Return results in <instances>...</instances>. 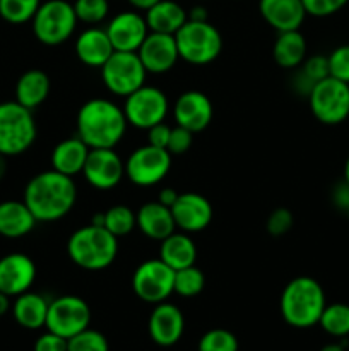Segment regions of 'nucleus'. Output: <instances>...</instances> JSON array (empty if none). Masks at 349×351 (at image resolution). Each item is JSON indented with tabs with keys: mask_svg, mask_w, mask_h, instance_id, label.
Masks as SVG:
<instances>
[{
	"mask_svg": "<svg viewBox=\"0 0 349 351\" xmlns=\"http://www.w3.org/2000/svg\"><path fill=\"white\" fill-rule=\"evenodd\" d=\"M23 201L38 223H53L65 218L77 202V187L72 177L57 170L34 175L24 189Z\"/></svg>",
	"mask_w": 349,
	"mask_h": 351,
	"instance_id": "f257e3e1",
	"label": "nucleus"
},
{
	"mask_svg": "<svg viewBox=\"0 0 349 351\" xmlns=\"http://www.w3.org/2000/svg\"><path fill=\"white\" fill-rule=\"evenodd\" d=\"M77 136L91 149H115L125 137L127 123L122 106L106 98H92L77 112Z\"/></svg>",
	"mask_w": 349,
	"mask_h": 351,
	"instance_id": "f03ea898",
	"label": "nucleus"
},
{
	"mask_svg": "<svg viewBox=\"0 0 349 351\" xmlns=\"http://www.w3.org/2000/svg\"><path fill=\"white\" fill-rule=\"evenodd\" d=\"M325 305L324 288L310 276L293 278L281 293V315L291 328L308 329L317 326Z\"/></svg>",
	"mask_w": 349,
	"mask_h": 351,
	"instance_id": "7ed1b4c3",
	"label": "nucleus"
},
{
	"mask_svg": "<svg viewBox=\"0 0 349 351\" xmlns=\"http://www.w3.org/2000/svg\"><path fill=\"white\" fill-rule=\"evenodd\" d=\"M67 254L81 269L103 271L112 266L118 256V239L105 226L89 223L68 237Z\"/></svg>",
	"mask_w": 349,
	"mask_h": 351,
	"instance_id": "20e7f679",
	"label": "nucleus"
},
{
	"mask_svg": "<svg viewBox=\"0 0 349 351\" xmlns=\"http://www.w3.org/2000/svg\"><path fill=\"white\" fill-rule=\"evenodd\" d=\"M38 136L33 110L21 103H0V154L19 156L34 144Z\"/></svg>",
	"mask_w": 349,
	"mask_h": 351,
	"instance_id": "39448f33",
	"label": "nucleus"
},
{
	"mask_svg": "<svg viewBox=\"0 0 349 351\" xmlns=\"http://www.w3.org/2000/svg\"><path fill=\"white\" fill-rule=\"evenodd\" d=\"M180 60L190 65H209L221 55L222 36L209 21H187L174 34Z\"/></svg>",
	"mask_w": 349,
	"mask_h": 351,
	"instance_id": "423d86ee",
	"label": "nucleus"
},
{
	"mask_svg": "<svg viewBox=\"0 0 349 351\" xmlns=\"http://www.w3.org/2000/svg\"><path fill=\"white\" fill-rule=\"evenodd\" d=\"M77 16L74 5L67 0H47L41 2L31 19L33 34L47 47H58L70 40L77 27Z\"/></svg>",
	"mask_w": 349,
	"mask_h": 351,
	"instance_id": "0eeeda50",
	"label": "nucleus"
},
{
	"mask_svg": "<svg viewBox=\"0 0 349 351\" xmlns=\"http://www.w3.org/2000/svg\"><path fill=\"white\" fill-rule=\"evenodd\" d=\"M99 71L105 88L120 98H127L146 84L147 71L137 51H115Z\"/></svg>",
	"mask_w": 349,
	"mask_h": 351,
	"instance_id": "6e6552de",
	"label": "nucleus"
},
{
	"mask_svg": "<svg viewBox=\"0 0 349 351\" xmlns=\"http://www.w3.org/2000/svg\"><path fill=\"white\" fill-rule=\"evenodd\" d=\"M308 103L318 122L339 125L349 117V84L328 75L313 86Z\"/></svg>",
	"mask_w": 349,
	"mask_h": 351,
	"instance_id": "1a4fd4ad",
	"label": "nucleus"
},
{
	"mask_svg": "<svg viewBox=\"0 0 349 351\" xmlns=\"http://www.w3.org/2000/svg\"><path fill=\"white\" fill-rule=\"evenodd\" d=\"M122 108L129 125L147 130L156 123L164 122L170 112V101L163 89L144 84L127 96Z\"/></svg>",
	"mask_w": 349,
	"mask_h": 351,
	"instance_id": "9d476101",
	"label": "nucleus"
},
{
	"mask_svg": "<svg viewBox=\"0 0 349 351\" xmlns=\"http://www.w3.org/2000/svg\"><path fill=\"white\" fill-rule=\"evenodd\" d=\"M92 312L84 298L77 295H62L50 302L47 315V331L68 339L89 328Z\"/></svg>",
	"mask_w": 349,
	"mask_h": 351,
	"instance_id": "9b49d317",
	"label": "nucleus"
},
{
	"mask_svg": "<svg viewBox=\"0 0 349 351\" xmlns=\"http://www.w3.org/2000/svg\"><path fill=\"white\" fill-rule=\"evenodd\" d=\"M132 290L146 304L157 305L174 293V271L157 259H147L137 266L132 276Z\"/></svg>",
	"mask_w": 349,
	"mask_h": 351,
	"instance_id": "f8f14e48",
	"label": "nucleus"
},
{
	"mask_svg": "<svg viewBox=\"0 0 349 351\" xmlns=\"http://www.w3.org/2000/svg\"><path fill=\"white\" fill-rule=\"evenodd\" d=\"M170 170V151L154 147L151 144L139 146L125 160V177L137 187H153L161 184Z\"/></svg>",
	"mask_w": 349,
	"mask_h": 351,
	"instance_id": "ddd939ff",
	"label": "nucleus"
},
{
	"mask_svg": "<svg viewBox=\"0 0 349 351\" xmlns=\"http://www.w3.org/2000/svg\"><path fill=\"white\" fill-rule=\"evenodd\" d=\"M82 177L96 191H112L125 178V161L115 149H91Z\"/></svg>",
	"mask_w": 349,
	"mask_h": 351,
	"instance_id": "4468645a",
	"label": "nucleus"
},
{
	"mask_svg": "<svg viewBox=\"0 0 349 351\" xmlns=\"http://www.w3.org/2000/svg\"><path fill=\"white\" fill-rule=\"evenodd\" d=\"M36 264L23 252H12L0 257V291L16 298L26 293L36 281Z\"/></svg>",
	"mask_w": 349,
	"mask_h": 351,
	"instance_id": "2eb2a0df",
	"label": "nucleus"
},
{
	"mask_svg": "<svg viewBox=\"0 0 349 351\" xmlns=\"http://www.w3.org/2000/svg\"><path fill=\"white\" fill-rule=\"evenodd\" d=\"M177 230L185 233H198L207 228L214 216V209L207 197L197 192H183L171 206Z\"/></svg>",
	"mask_w": 349,
	"mask_h": 351,
	"instance_id": "dca6fc26",
	"label": "nucleus"
},
{
	"mask_svg": "<svg viewBox=\"0 0 349 351\" xmlns=\"http://www.w3.org/2000/svg\"><path fill=\"white\" fill-rule=\"evenodd\" d=\"M173 117L177 125L190 130L192 134L202 132L209 127L214 117V106L205 93L190 89L181 93L173 106Z\"/></svg>",
	"mask_w": 349,
	"mask_h": 351,
	"instance_id": "f3484780",
	"label": "nucleus"
},
{
	"mask_svg": "<svg viewBox=\"0 0 349 351\" xmlns=\"http://www.w3.org/2000/svg\"><path fill=\"white\" fill-rule=\"evenodd\" d=\"M106 34L115 51H137L149 34L146 17L137 10H123L106 24Z\"/></svg>",
	"mask_w": 349,
	"mask_h": 351,
	"instance_id": "a211bd4d",
	"label": "nucleus"
},
{
	"mask_svg": "<svg viewBox=\"0 0 349 351\" xmlns=\"http://www.w3.org/2000/svg\"><path fill=\"white\" fill-rule=\"evenodd\" d=\"M137 55L147 74H166L180 60L173 34L153 33V31H149L146 40L142 41Z\"/></svg>",
	"mask_w": 349,
	"mask_h": 351,
	"instance_id": "6ab92c4d",
	"label": "nucleus"
},
{
	"mask_svg": "<svg viewBox=\"0 0 349 351\" xmlns=\"http://www.w3.org/2000/svg\"><path fill=\"white\" fill-rule=\"evenodd\" d=\"M147 331H149L151 339L156 343L157 346H168L177 345L181 339L185 331V317L181 314L180 308L170 302H161V304L154 305L153 312L147 321Z\"/></svg>",
	"mask_w": 349,
	"mask_h": 351,
	"instance_id": "aec40b11",
	"label": "nucleus"
},
{
	"mask_svg": "<svg viewBox=\"0 0 349 351\" xmlns=\"http://www.w3.org/2000/svg\"><path fill=\"white\" fill-rule=\"evenodd\" d=\"M260 16L277 33L300 29L308 16L301 0H260Z\"/></svg>",
	"mask_w": 349,
	"mask_h": 351,
	"instance_id": "412c9836",
	"label": "nucleus"
},
{
	"mask_svg": "<svg viewBox=\"0 0 349 351\" xmlns=\"http://www.w3.org/2000/svg\"><path fill=\"white\" fill-rule=\"evenodd\" d=\"M113 53L115 48L105 27L89 26L75 38V55L88 67L101 69Z\"/></svg>",
	"mask_w": 349,
	"mask_h": 351,
	"instance_id": "4be33fe9",
	"label": "nucleus"
},
{
	"mask_svg": "<svg viewBox=\"0 0 349 351\" xmlns=\"http://www.w3.org/2000/svg\"><path fill=\"white\" fill-rule=\"evenodd\" d=\"M135 216L139 232L151 240L161 242L177 230L173 215H171V208L161 204L157 199L140 206Z\"/></svg>",
	"mask_w": 349,
	"mask_h": 351,
	"instance_id": "5701e85b",
	"label": "nucleus"
},
{
	"mask_svg": "<svg viewBox=\"0 0 349 351\" xmlns=\"http://www.w3.org/2000/svg\"><path fill=\"white\" fill-rule=\"evenodd\" d=\"M36 223V218L24 201L9 199L0 202V237L23 239L33 232Z\"/></svg>",
	"mask_w": 349,
	"mask_h": 351,
	"instance_id": "b1692460",
	"label": "nucleus"
},
{
	"mask_svg": "<svg viewBox=\"0 0 349 351\" xmlns=\"http://www.w3.org/2000/svg\"><path fill=\"white\" fill-rule=\"evenodd\" d=\"M89 151L91 147L79 136L60 141L51 151V168L74 178L75 175L82 173Z\"/></svg>",
	"mask_w": 349,
	"mask_h": 351,
	"instance_id": "393cba45",
	"label": "nucleus"
},
{
	"mask_svg": "<svg viewBox=\"0 0 349 351\" xmlns=\"http://www.w3.org/2000/svg\"><path fill=\"white\" fill-rule=\"evenodd\" d=\"M159 259L173 271L194 266L197 259V247L190 233L174 230L171 235L159 242Z\"/></svg>",
	"mask_w": 349,
	"mask_h": 351,
	"instance_id": "a878e982",
	"label": "nucleus"
},
{
	"mask_svg": "<svg viewBox=\"0 0 349 351\" xmlns=\"http://www.w3.org/2000/svg\"><path fill=\"white\" fill-rule=\"evenodd\" d=\"M48 307H50V300H47L41 293H34L29 290L16 297L10 311L21 328L36 331L47 324Z\"/></svg>",
	"mask_w": 349,
	"mask_h": 351,
	"instance_id": "bb28decb",
	"label": "nucleus"
},
{
	"mask_svg": "<svg viewBox=\"0 0 349 351\" xmlns=\"http://www.w3.org/2000/svg\"><path fill=\"white\" fill-rule=\"evenodd\" d=\"M51 91V81L48 74L40 69H29L24 72L16 82V101L29 110H36L38 106L47 101Z\"/></svg>",
	"mask_w": 349,
	"mask_h": 351,
	"instance_id": "cd10ccee",
	"label": "nucleus"
},
{
	"mask_svg": "<svg viewBox=\"0 0 349 351\" xmlns=\"http://www.w3.org/2000/svg\"><path fill=\"white\" fill-rule=\"evenodd\" d=\"M146 23L149 31L163 34H177L178 29L188 21V14L174 0H159L156 5L146 10Z\"/></svg>",
	"mask_w": 349,
	"mask_h": 351,
	"instance_id": "c85d7f7f",
	"label": "nucleus"
},
{
	"mask_svg": "<svg viewBox=\"0 0 349 351\" xmlns=\"http://www.w3.org/2000/svg\"><path fill=\"white\" fill-rule=\"evenodd\" d=\"M307 40L300 29L284 31L277 34V40L272 48L274 62L281 69L286 71H294L300 67L307 58Z\"/></svg>",
	"mask_w": 349,
	"mask_h": 351,
	"instance_id": "c756f323",
	"label": "nucleus"
},
{
	"mask_svg": "<svg viewBox=\"0 0 349 351\" xmlns=\"http://www.w3.org/2000/svg\"><path fill=\"white\" fill-rule=\"evenodd\" d=\"M318 326L327 335L334 338H346L349 336V305L346 304H331L325 305L320 315Z\"/></svg>",
	"mask_w": 349,
	"mask_h": 351,
	"instance_id": "7c9ffc66",
	"label": "nucleus"
},
{
	"mask_svg": "<svg viewBox=\"0 0 349 351\" xmlns=\"http://www.w3.org/2000/svg\"><path fill=\"white\" fill-rule=\"evenodd\" d=\"M105 228L116 239L130 235L133 228H137L135 213L125 204L112 206L105 211Z\"/></svg>",
	"mask_w": 349,
	"mask_h": 351,
	"instance_id": "2f4dec72",
	"label": "nucleus"
},
{
	"mask_svg": "<svg viewBox=\"0 0 349 351\" xmlns=\"http://www.w3.org/2000/svg\"><path fill=\"white\" fill-rule=\"evenodd\" d=\"M205 287V276L197 266H188L174 271V293L183 298H194L202 293Z\"/></svg>",
	"mask_w": 349,
	"mask_h": 351,
	"instance_id": "473e14b6",
	"label": "nucleus"
},
{
	"mask_svg": "<svg viewBox=\"0 0 349 351\" xmlns=\"http://www.w3.org/2000/svg\"><path fill=\"white\" fill-rule=\"evenodd\" d=\"M41 0H0V17L9 24L29 23Z\"/></svg>",
	"mask_w": 349,
	"mask_h": 351,
	"instance_id": "72a5a7b5",
	"label": "nucleus"
},
{
	"mask_svg": "<svg viewBox=\"0 0 349 351\" xmlns=\"http://www.w3.org/2000/svg\"><path fill=\"white\" fill-rule=\"evenodd\" d=\"M72 5H74L79 23H84L88 26H98L109 14L108 0H75Z\"/></svg>",
	"mask_w": 349,
	"mask_h": 351,
	"instance_id": "f704fd0d",
	"label": "nucleus"
},
{
	"mask_svg": "<svg viewBox=\"0 0 349 351\" xmlns=\"http://www.w3.org/2000/svg\"><path fill=\"white\" fill-rule=\"evenodd\" d=\"M197 351H238V339L228 329L216 328L202 335Z\"/></svg>",
	"mask_w": 349,
	"mask_h": 351,
	"instance_id": "c9c22d12",
	"label": "nucleus"
},
{
	"mask_svg": "<svg viewBox=\"0 0 349 351\" xmlns=\"http://www.w3.org/2000/svg\"><path fill=\"white\" fill-rule=\"evenodd\" d=\"M67 351H109V343L103 332L88 328L67 339Z\"/></svg>",
	"mask_w": 349,
	"mask_h": 351,
	"instance_id": "e433bc0d",
	"label": "nucleus"
},
{
	"mask_svg": "<svg viewBox=\"0 0 349 351\" xmlns=\"http://www.w3.org/2000/svg\"><path fill=\"white\" fill-rule=\"evenodd\" d=\"M327 58L331 77L349 84V45H341V47L334 48L331 55H327Z\"/></svg>",
	"mask_w": 349,
	"mask_h": 351,
	"instance_id": "4c0bfd02",
	"label": "nucleus"
},
{
	"mask_svg": "<svg viewBox=\"0 0 349 351\" xmlns=\"http://www.w3.org/2000/svg\"><path fill=\"white\" fill-rule=\"evenodd\" d=\"M293 225H294L293 213L286 208H277L267 216L266 230L269 235L283 237L286 235V233H289V230L293 228Z\"/></svg>",
	"mask_w": 349,
	"mask_h": 351,
	"instance_id": "58836bf2",
	"label": "nucleus"
},
{
	"mask_svg": "<svg viewBox=\"0 0 349 351\" xmlns=\"http://www.w3.org/2000/svg\"><path fill=\"white\" fill-rule=\"evenodd\" d=\"M300 69L307 74V77H310L311 81L315 82V84L324 81L325 77L331 75V72H328V58L325 57V55H311V57L305 58V62L300 65Z\"/></svg>",
	"mask_w": 349,
	"mask_h": 351,
	"instance_id": "ea45409f",
	"label": "nucleus"
},
{
	"mask_svg": "<svg viewBox=\"0 0 349 351\" xmlns=\"http://www.w3.org/2000/svg\"><path fill=\"white\" fill-rule=\"evenodd\" d=\"M308 16L327 17L339 12L349 0H301Z\"/></svg>",
	"mask_w": 349,
	"mask_h": 351,
	"instance_id": "a19ab883",
	"label": "nucleus"
},
{
	"mask_svg": "<svg viewBox=\"0 0 349 351\" xmlns=\"http://www.w3.org/2000/svg\"><path fill=\"white\" fill-rule=\"evenodd\" d=\"M192 143H194V134L190 130L183 129L180 125L171 127V136H170V143H168V151L170 154H183L187 153L188 149L192 147Z\"/></svg>",
	"mask_w": 349,
	"mask_h": 351,
	"instance_id": "79ce46f5",
	"label": "nucleus"
},
{
	"mask_svg": "<svg viewBox=\"0 0 349 351\" xmlns=\"http://www.w3.org/2000/svg\"><path fill=\"white\" fill-rule=\"evenodd\" d=\"M147 132V144L154 147H161V149H168V143H170L171 127L168 123L159 122L156 125L149 127Z\"/></svg>",
	"mask_w": 349,
	"mask_h": 351,
	"instance_id": "37998d69",
	"label": "nucleus"
},
{
	"mask_svg": "<svg viewBox=\"0 0 349 351\" xmlns=\"http://www.w3.org/2000/svg\"><path fill=\"white\" fill-rule=\"evenodd\" d=\"M34 351H67V339L47 331L34 341Z\"/></svg>",
	"mask_w": 349,
	"mask_h": 351,
	"instance_id": "c03bdc74",
	"label": "nucleus"
},
{
	"mask_svg": "<svg viewBox=\"0 0 349 351\" xmlns=\"http://www.w3.org/2000/svg\"><path fill=\"white\" fill-rule=\"evenodd\" d=\"M313 86H315V82L311 81L310 77H307V74H305L300 67L294 69L293 79H291V88H293L294 93H298L300 96L308 98V95L311 93Z\"/></svg>",
	"mask_w": 349,
	"mask_h": 351,
	"instance_id": "a18cd8bd",
	"label": "nucleus"
},
{
	"mask_svg": "<svg viewBox=\"0 0 349 351\" xmlns=\"http://www.w3.org/2000/svg\"><path fill=\"white\" fill-rule=\"evenodd\" d=\"M332 202L341 209L349 208V185L346 182L335 185V189L332 191Z\"/></svg>",
	"mask_w": 349,
	"mask_h": 351,
	"instance_id": "49530a36",
	"label": "nucleus"
},
{
	"mask_svg": "<svg viewBox=\"0 0 349 351\" xmlns=\"http://www.w3.org/2000/svg\"><path fill=\"white\" fill-rule=\"evenodd\" d=\"M178 195H180V194H178V192L174 191V189L164 187V189H161L159 194H157V201H159L161 204H164V206H168V208H171V206H173L174 202H177Z\"/></svg>",
	"mask_w": 349,
	"mask_h": 351,
	"instance_id": "de8ad7c7",
	"label": "nucleus"
},
{
	"mask_svg": "<svg viewBox=\"0 0 349 351\" xmlns=\"http://www.w3.org/2000/svg\"><path fill=\"white\" fill-rule=\"evenodd\" d=\"M188 21H209L207 19V9L204 5H195L190 10H187Z\"/></svg>",
	"mask_w": 349,
	"mask_h": 351,
	"instance_id": "09e8293b",
	"label": "nucleus"
},
{
	"mask_svg": "<svg viewBox=\"0 0 349 351\" xmlns=\"http://www.w3.org/2000/svg\"><path fill=\"white\" fill-rule=\"evenodd\" d=\"M127 2H129L135 10H144V12H146V10H149L151 7L156 5L159 0H127Z\"/></svg>",
	"mask_w": 349,
	"mask_h": 351,
	"instance_id": "8fccbe9b",
	"label": "nucleus"
},
{
	"mask_svg": "<svg viewBox=\"0 0 349 351\" xmlns=\"http://www.w3.org/2000/svg\"><path fill=\"white\" fill-rule=\"evenodd\" d=\"M10 307H12V304H10V297H7L5 293L0 291V317L5 315L7 312L10 311Z\"/></svg>",
	"mask_w": 349,
	"mask_h": 351,
	"instance_id": "3c124183",
	"label": "nucleus"
},
{
	"mask_svg": "<svg viewBox=\"0 0 349 351\" xmlns=\"http://www.w3.org/2000/svg\"><path fill=\"white\" fill-rule=\"evenodd\" d=\"M320 351H346L341 343H328V345L322 346Z\"/></svg>",
	"mask_w": 349,
	"mask_h": 351,
	"instance_id": "603ef678",
	"label": "nucleus"
},
{
	"mask_svg": "<svg viewBox=\"0 0 349 351\" xmlns=\"http://www.w3.org/2000/svg\"><path fill=\"white\" fill-rule=\"evenodd\" d=\"M5 173H7V156L0 154V182L3 180Z\"/></svg>",
	"mask_w": 349,
	"mask_h": 351,
	"instance_id": "864d4df0",
	"label": "nucleus"
},
{
	"mask_svg": "<svg viewBox=\"0 0 349 351\" xmlns=\"http://www.w3.org/2000/svg\"><path fill=\"white\" fill-rule=\"evenodd\" d=\"M344 182L349 185V156H348V160H346V165H344Z\"/></svg>",
	"mask_w": 349,
	"mask_h": 351,
	"instance_id": "5fc2aeb1",
	"label": "nucleus"
},
{
	"mask_svg": "<svg viewBox=\"0 0 349 351\" xmlns=\"http://www.w3.org/2000/svg\"><path fill=\"white\" fill-rule=\"evenodd\" d=\"M346 213H348V218H349V208H348V209H346Z\"/></svg>",
	"mask_w": 349,
	"mask_h": 351,
	"instance_id": "6e6d98bb",
	"label": "nucleus"
}]
</instances>
